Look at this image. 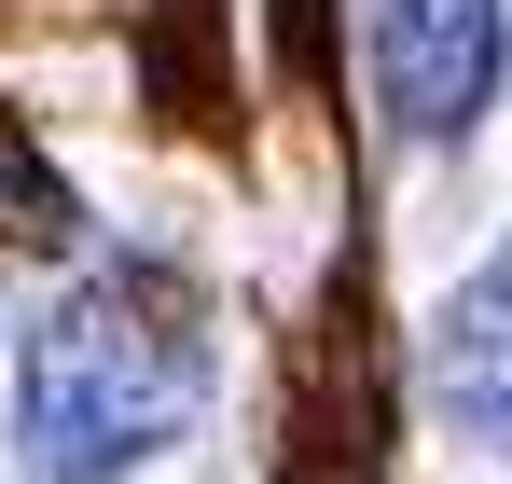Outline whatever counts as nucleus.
Masks as SVG:
<instances>
[{"label": "nucleus", "mask_w": 512, "mask_h": 484, "mask_svg": "<svg viewBox=\"0 0 512 484\" xmlns=\"http://www.w3.org/2000/svg\"><path fill=\"white\" fill-rule=\"evenodd\" d=\"M194 388H208V360H194L167 291L84 277L14 360V443L42 484H125L139 457H167L194 429Z\"/></svg>", "instance_id": "f257e3e1"}, {"label": "nucleus", "mask_w": 512, "mask_h": 484, "mask_svg": "<svg viewBox=\"0 0 512 484\" xmlns=\"http://www.w3.org/2000/svg\"><path fill=\"white\" fill-rule=\"evenodd\" d=\"M374 83L402 139H471L499 97V0H374Z\"/></svg>", "instance_id": "f03ea898"}, {"label": "nucleus", "mask_w": 512, "mask_h": 484, "mask_svg": "<svg viewBox=\"0 0 512 484\" xmlns=\"http://www.w3.org/2000/svg\"><path fill=\"white\" fill-rule=\"evenodd\" d=\"M499 263L457 291V319H443V402H471V443H499Z\"/></svg>", "instance_id": "7ed1b4c3"}]
</instances>
